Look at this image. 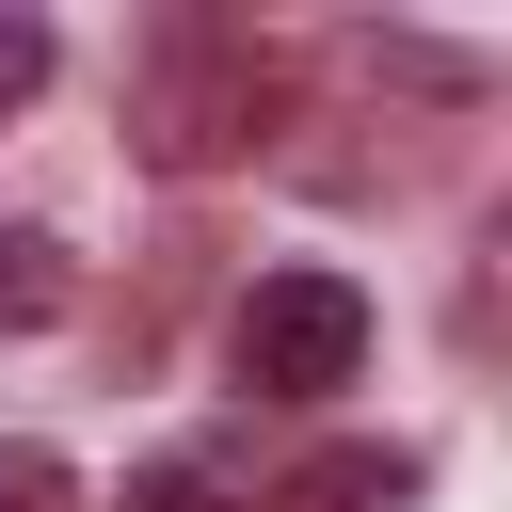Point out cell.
Listing matches in <instances>:
<instances>
[{
  "mask_svg": "<svg viewBox=\"0 0 512 512\" xmlns=\"http://www.w3.org/2000/svg\"><path fill=\"white\" fill-rule=\"evenodd\" d=\"M272 112H288V64H272L256 32H160L144 80H128V144H144L160 176H224V160H256Z\"/></svg>",
  "mask_w": 512,
  "mask_h": 512,
  "instance_id": "cell-1",
  "label": "cell"
},
{
  "mask_svg": "<svg viewBox=\"0 0 512 512\" xmlns=\"http://www.w3.org/2000/svg\"><path fill=\"white\" fill-rule=\"evenodd\" d=\"M224 352H240L256 400H336L368 368V288L352 272H256L240 320H224Z\"/></svg>",
  "mask_w": 512,
  "mask_h": 512,
  "instance_id": "cell-2",
  "label": "cell"
},
{
  "mask_svg": "<svg viewBox=\"0 0 512 512\" xmlns=\"http://www.w3.org/2000/svg\"><path fill=\"white\" fill-rule=\"evenodd\" d=\"M416 496V448H304L256 512H400Z\"/></svg>",
  "mask_w": 512,
  "mask_h": 512,
  "instance_id": "cell-3",
  "label": "cell"
},
{
  "mask_svg": "<svg viewBox=\"0 0 512 512\" xmlns=\"http://www.w3.org/2000/svg\"><path fill=\"white\" fill-rule=\"evenodd\" d=\"M64 288H80V272H64V240H48V224H0V336H48V320H64Z\"/></svg>",
  "mask_w": 512,
  "mask_h": 512,
  "instance_id": "cell-4",
  "label": "cell"
},
{
  "mask_svg": "<svg viewBox=\"0 0 512 512\" xmlns=\"http://www.w3.org/2000/svg\"><path fill=\"white\" fill-rule=\"evenodd\" d=\"M0 512H96V496H80V464H64V448L0 432Z\"/></svg>",
  "mask_w": 512,
  "mask_h": 512,
  "instance_id": "cell-5",
  "label": "cell"
},
{
  "mask_svg": "<svg viewBox=\"0 0 512 512\" xmlns=\"http://www.w3.org/2000/svg\"><path fill=\"white\" fill-rule=\"evenodd\" d=\"M128 512H224V480H208V464H144V480H128Z\"/></svg>",
  "mask_w": 512,
  "mask_h": 512,
  "instance_id": "cell-6",
  "label": "cell"
},
{
  "mask_svg": "<svg viewBox=\"0 0 512 512\" xmlns=\"http://www.w3.org/2000/svg\"><path fill=\"white\" fill-rule=\"evenodd\" d=\"M32 80H48V32H32V16H0V112H16Z\"/></svg>",
  "mask_w": 512,
  "mask_h": 512,
  "instance_id": "cell-7",
  "label": "cell"
}]
</instances>
